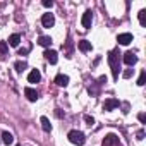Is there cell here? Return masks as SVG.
Masks as SVG:
<instances>
[{"label": "cell", "instance_id": "6da1fadb", "mask_svg": "<svg viewBox=\"0 0 146 146\" xmlns=\"http://www.w3.org/2000/svg\"><path fill=\"white\" fill-rule=\"evenodd\" d=\"M120 52L119 48H113L108 52V65L112 69V76L113 79H119V74H120Z\"/></svg>", "mask_w": 146, "mask_h": 146}, {"label": "cell", "instance_id": "7a4b0ae2", "mask_svg": "<svg viewBox=\"0 0 146 146\" xmlns=\"http://www.w3.org/2000/svg\"><path fill=\"white\" fill-rule=\"evenodd\" d=\"M67 137H69V141H70L72 144H78V146H83V144L86 143V136H84L81 131H70V132L67 134Z\"/></svg>", "mask_w": 146, "mask_h": 146}, {"label": "cell", "instance_id": "3957f363", "mask_svg": "<svg viewBox=\"0 0 146 146\" xmlns=\"http://www.w3.org/2000/svg\"><path fill=\"white\" fill-rule=\"evenodd\" d=\"M102 146H120V139L117 134H107L102 141Z\"/></svg>", "mask_w": 146, "mask_h": 146}, {"label": "cell", "instance_id": "277c9868", "mask_svg": "<svg viewBox=\"0 0 146 146\" xmlns=\"http://www.w3.org/2000/svg\"><path fill=\"white\" fill-rule=\"evenodd\" d=\"M41 24H43L45 28H52V26L55 24V17H53V14H50V12L43 14V16H41Z\"/></svg>", "mask_w": 146, "mask_h": 146}, {"label": "cell", "instance_id": "5b68a950", "mask_svg": "<svg viewBox=\"0 0 146 146\" xmlns=\"http://www.w3.org/2000/svg\"><path fill=\"white\" fill-rule=\"evenodd\" d=\"M91 21H93V12H91V11H86V12L83 14V19H81L83 28L90 29V28H91Z\"/></svg>", "mask_w": 146, "mask_h": 146}, {"label": "cell", "instance_id": "8992f818", "mask_svg": "<svg viewBox=\"0 0 146 146\" xmlns=\"http://www.w3.org/2000/svg\"><path fill=\"white\" fill-rule=\"evenodd\" d=\"M122 60H124L127 65H134V64L137 62V57H136V53H134V52H125V53H124V57H122Z\"/></svg>", "mask_w": 146, "mask_h": 146}, {"label": "cell", "instance_id": "52a82bcc", "mask_svg": "<svg viewBox=\"0 0 146 146\" xmlns=\"http://www.w3.org/2000/svg\"><path fill=\"white\" fill-rule=\"evenodd\" d=\"M117 107H120V102L115 100V98H110V100H107V102L103 103V110H107V112H110V110H113V108H117Z\"/></svg>", "mask_w": 146, "mask_h": 146}, {"label": "cell", "instance_id": "ba28073f", "mask_svg": "<svg viewBox=\"0 0 146 146\" xmlns=\"http://www.w3.org/2000/svg\"><path fill=\"white\" fill-rule=\"evenodd\" d=\"M117 41H119V45H129L132 41V35L131 33H120L117 36Z\"/></svg>", "mask_w": 146, "mask_h": 146}, {"label": "cell", "instance_id": "9c48e42d", "mask_svg": "<svg viewBox=\"0 0 146 146\" xmlns=\"http://www.w3.org/2000/svg\"><path fill=\"white\" fill-rule=\"evenodd\" d=\"M43 55H45V58H46L50 64H57V60H58V53H57L55 50H46Z\"/></svg>", "mask_w": 146, "mask_h": 146}, {"label": "cell", "instance_id": "30bf717a", "mask_svg": "<svg viewBox=\"0 0 146 146\" xmlns=\"http://www.w3.org/2000/svg\"><path fill=\"white\" fill-rule=\"evenodd\" d=\"M55 84L60 86V88H65V86L69 84V76H65V74H58V76L55 78Z\"/></svg>", "mask_w": 146, "mask_h": 146}, {"label": "cell", "instance_id": "8fae6325", "mask_svg": "<svg viewBox=\"0 0 146 146\" xmlns=\"http://www.w3.org/2000/svg\"><path fill=\"white\" fill-rule=\"evenodd\" d=\"M24 95H26V98H28L29 102H36V100H38V93H36V90H33V88H26V90H24Z\"/></svg>", "mask_w": 146, "mask_h": 146}, {"label": "cell", "instance_id": "7c38bea8", "mask_svg": "<svg viewBox=\"0 0 146 146\" xmlns=\"http://www.w3.org/2000/svg\"><path fill=\"white\" fill-rule=\"evenodd\" d=\"M40 79H41V74H40V70H31L29 72V76H28V81L29 83H40Z\"/></svg>", "mask_w": 146, "mask_h": 146}, {"label": "cell", "instance_id": "4fadbf2b", "mask_svg": "<svg viewBox=\"0 0 146 146\" xmlns=\"http://www.w3.org/2000/svg\"><path fill=\"white\" fill-rule=\"evenodd\" d=\"M0 137H2V143H5V144H12L14 143V136L11 132H7V131L0 132Z\"/></svg>", "mask_w": 146, "mask_h": 146}, {"label": "cell", "instance_id": "5bb4252c", "mask_svg": "<svg viewBox=\"0 0 146 146\" xmlns=\"http://www.w3.org/2000/svg\"><path fill=\"white\" fill-rule=\"evenodd\" d=\"M19 43H21V36H19L17 33H14V35L9 36V43H7V45H11V46H19Z\"/></svg>", "mask_w": 146, "mask_h": 146}, {"label": "cell", "instance_id": "9a60e30c", "mask_svg": "<svg viewBox=\"0 0 146 146\" xmlns=\"http://www.w3.org/2000/svg\"><path fill=\"white\" fill-rule=\"evenodd\" d=\"M7 53H9V45L5 41H0V58L4 60L7 57Z\"/></svg>", "mask_w": 146, "mask_h": 146}, {"label": "cell", "instance_id": "2e32d148", "mask_svg": "<svg viewBox=\"0 0 146 146\" xmlns=\"http://www.w3.org/2000/svg\"><path fill=\"white\" fill-rule=\"evenodd\" d=\"M40 122H41V127H43L45 132H50V131H52V124H50V120H48L46 117H41Z\"/></svg>", "mask_w": 146, "mask_h": 146}, {"label": "cell", "instance_id": "e0dca14e", "mask_svg": "<svg viewBox=\"0 0 146 146\" xmlns=\"http://www.w3.org/2000/svg\"><path fill=\"white\" fill-rule=\"evenodd\" d=\"M79 50H81V52H90V50H91V43H90L88 40H81V41H79Z\"/></svg>", "mask_w": 146, "mask_h": 146}, {"label": "cell", "instance_id": "ac0fdd59", "mask_svg": "<svg viewBox=\"0 0 146 146\" xmlns=\"http://www.w3.org/2000/svg\"><path fill=\"white\" fill-rule=\"evenodd\" d=\"M38 43H40L41 46H50V45H52V38H50V36H40V38H38Z\"/></svg>", "mask_w": 146, "mask_h": 146}, {"label": "cell", "instance_id": "d6986e66", "mask_svg": "<svg viewBox=\"0 0 146 146\" xmlns=\"http://www.w3.org/2000/svg\"><path fill=\"white\" fill-rule=\"evenodd\" d=\"M146 84V70H141V74L137 78V86H144Z\"/></svg>", "mask_w": 146, "mask_h": 146}, {"label": "cell", "instance_id": "ffe728a7", "mask_svg": "<svg viewBox=\"0 0 146 146\" xmlns=\"http://www.w3.org/2000/svg\"><path fill=\"white\" fill-rule=\"evenodd\" d=\"M14 67H16L17 72H23V70L26 69V62H24V60H17V62L14 64Z\"/></svg>", "mask_w": 146, "mask_h": 146}, {"label": "cell", "instance_id": "44dd1931", "mask_svg": "<svg viewBox=\"0 0 146 146\" xmlns=\"http://www.w3.org/2000/svg\"><path fill=\"white\" fill-rule=\"evenodd\" d=\"M137 17H139V23H141V26H146V11H144V9H143V11H139Z\"/></svg>", "mask_w": 146, "mask_h": 146}, {"label": "cell", "instance_id": "7402d4cb", "mask_svg": "<svg viewBox=\"0 0 146 146\" xmlns=\"http://www.w3.org/2000/svg\"><path fill=\"white\" fill-rule=\"evenodd\" d=\"M84 120H86V124H88V125H90V127H91V125H93V124H95V119H93V117H91V115H84Z\"/></svg>", "mask_w": 146, "mask_h": 146}, {"label": "cell", "instance_id": "603a6c76", "mask_svg": "<svg viewBox=\"0 0 146 146\" xmlns=\"http://www.w3.org/2000/svg\"><path fill=\"white\" fill-rule=\"evenodd\" d=\"M41 4H43V7H48V9H50V7H53V2H52V0H43Z\"/></svg>", "mask_w": 146, "mask_h": 146}, {"label": "cell", "instance_id": "cb8c5ba5", "mask_svg": "<svg viewBox=\"0 0 146 146\" xmlns=\"http://www.w3.org/2000/svg\"><path fill=\"white\" fill-rule=\"evenodd\" d=\"M122 76H124L125 79H129V78L132 76V69H127V70H124V74H122Z\"/></svg>", "mask_w": 146, "mask_h": 146}, {"label": "cell", "instance_id": "d4e9b609", "mask_svg": "<svg viewBox=\"0 0 146 146\" xmlns=\"http://www.w3.org/2000/svg\"><path fill=\"white\" fill-rule=\"evenodd\" d=\"M29 52V48H23V50H19V55H26Z\"/></svg>", "mask_w": 146, "mask_h": 146}, {"label": "cell", "instance_id": "484cf974", "mask_svg": "<svg viewBox=\"0 0 146 146\" xmlns=\"http://www.w3.org/2000/svg\"><path fill=\"white\" fill-rule=\"evenodd\" d=\"M137 119H139V122H144V120H146V117H144V113H139V115H137Z\"/></svg>", "mask_w": 146, "mask_h": 146}, {"label": "cell", "instance_id": "4316f807", "mask_svg": "<svg viewBox=\"0 0 146 146\" xmlns=\"http://www.w3.org/2000/svg\"><path fill=\"white\" fill-rule=\"evenodd\" d=\"M143 137H144V131H139V132H137V139H139V141H141V139H143Z\"/></svg>", "mask_w": 146, "mask_h": 146}, {"label": "cell", "instance_id": "83f0119b", "mask_svg": "<svg viewBox=\"0 0 146 146\" xmlns=\"http://www.w3.org/2000/svg\"><path fill=\"white\" fill-rule=\"evenodd\" d=\"M17 146H21V144H17Z\"/></svg>", "mask_w": 146, "mask_h": 146}, {"label": "cell", "instance_id": "f1b7e54d", "mask_svg": "<svg viewBox=\"0 0 146 146\" xmlns=\"http://www.w3.org/2000/svg\"><path fill=\"white\" fill-rule=\"evenodd\" d=\"M0 141H2V139H0Z\"/></svg>", "mask_w": 146, "mask_h": 146}]
</instances>
